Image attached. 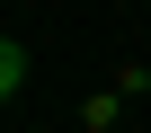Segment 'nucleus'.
I'll list each match as a JSON object with an SVG mask.
<instances>
[{
	"label": "nucleus",
	"instance_id": "1",
	"mask_svg": "<svg viewBox=\"0 0 151 133\" xmlns=\"http://www.w3.org/2000/svg\"><path fill=\"white\" fill-rule=\"evenodd\" d=\"M0 89H9V98L27 89V44H18V36H9V44H0Z\"/></svg>",
	"mask_w": 151,
	"mask_h": 133
}]
</instances>
